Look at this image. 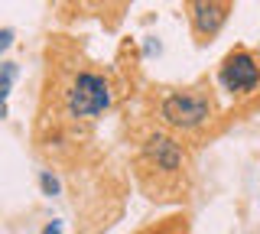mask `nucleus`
Segmentation results:
<instances>
[{"label":"nucleus","instance_id":"f257e3e1","mask_svg":"<svg viewBox=\"0 0 260 234\" xmlns=\"http://www.w3.org/2000/svg\"><path fill=\"white\" fill-rule=\"evenodd\" d=\"M111 104V91L104 85V78L98 75H78L75 85L69 91V111L75 117H91V114H101L104 108Z\"/></svg>","mask_w":260,"mask_h":234},{"label":"nucleus","instance_id":"f03ea898","mask_svg":"<svg viewBox=\"0 0 260 234\" xmlns=\"http://www.w3.org/2000/svg\"><path fill=\"white\" fill-rule=\"evenodd\" d=\"M211 104L199 94H169L162 101V117L176 127H199L202 120H208Z\"/></svg>","mask_w":260,"mask_h":234},{"label":"nucleus","instance_id":"7ed1b4c3","mask_svg":"<svg viewBox=\"0 0 260 234\" xmlns=\"http://www.w3.org/2000/svg\"><path fill=\"white\" fill-rule=\"evenodd\" d=\"M260 82V69H257V62H254V55L250 52H231L224 59V65H221V85L228 88V91H238V94H244V91H250Z\"/></svg>","mask_w":260,"mask_h":234},{"label":"nucleus","instance_id":"20e7f679","mask_svg":"<svg viewBox=\"0 0 260 234\" xmlns=\"http://www.w3.org/2000/svg\"><path fill=\"white\" fill-rule=\"evenodd\" d=\"M224 17H228L224 4H192V20H195L199 36H215L221 29Z\"/></svg>","mask_w":260,"mask_h":234},{"label":"nucleus","instance_id":"39448f33","mask_svg":"<svg viewBox=\"0 0 260 234\" xmlns=\"http://www.w3.org/2000/svg\"><path fill=\"white\" fill-rule=\"evenodd\" d=\"M146 153H150V156L156 159V166L166 169V173L179 169V163H182V150H179L169 137H153V140L146 143Z\"/></svg>","mask_w":260,"mask_h":234},{"label":"nucleus","instance_id":"423d86ee","mask_svg":"<svg viewBox=\"0 0 260 234\" xmlns=\"http://www.w3.org/2000/svg\"><path fill=\"white\" fill-rule=\"evenodd\" d=\"M13 78H16V65H13V62H4V65H0V117L7 114L4 101H7V94H10Z\"/></svg>","mask_w":260,"mask_h":234},{"label":"nucleus","instance_id":"0eeeda50","mask_svg":"<svg viewBox=\"0 0 260 234\" xmlns=\"http://www.w3.org/2000/svg\"><path fill=\"white\" fill-rule=\"evenodd\" d=\"M39 185H43L46 195H59V179H55L52 173H43V176H39Z\"/></svg>","mask_w":260,"mask_h":234},{"label":"nucleus","instance_id":"6e6552de","mask_svg":"<svg viewBox=\"0 0 260 234\" xmlns=\"http://www.w3.org/2000/svg\"><path fill=\"white\" fill-rule=\"evenodd\" d=\"M10 43H13V29H4V33H0V52H4Z\"/></svg>","mask_w":260,"mask_h":234},{"label":"nucleus","instance_id":"1a4fd4ad","mask_svg":"<svg viewBox=\"0 0 260 234\" xmlns=\"http://www.w3.org/2000/svg\"><path fill=\"white\" fill-rule=\"evenodd\" d=\"M43 234H62V224L59 221H52V224H46V231Z\"/></svg>","mask_w":260,"mask_h":234}]
</instances>
